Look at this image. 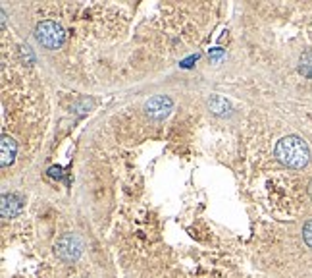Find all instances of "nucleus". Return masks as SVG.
I'll use <instances>...</instances> for the list:
<instances>
[{
    "label": "nucleus",
    "instance_id": "8",
    "mask_svg": "<svg viewBox=\"0 0 312 278\" xmlns=\"http://www.w3.org/2000/svg\"><path fill=\"white\" fill-rule=\"evenodd\" d=\"M299 72L306 77H312V51L304 52L303 58H301V64H299Z\"/></svg>",
    "mask_w": 312,
    "mask_h": 278
},
{
    "label": "nucleus",
    "instance_id": "3",
    "mask_svg": "<svg viewBox=\"0 0 312 278\" xmlns=\"http://www.w3.org/2000/svg\"><path fill=\"white\" fill-rule=\"evenodd\" d=\"M81 251H83V244L75 234H66V236H62L58 240L56 255L62 261H75V259H79Z\"/></svg>",
    "mask_w": 312,
    "mask_h": 278
},
{
    "label": "nucleus",
    "instance_id": "7",
    "mask_svg": "<svg viewBox=\"0 0 312 278\" xmlns=\"http://www.w3.org/2000/svg\"><path fill=\"white\" fill-rule=\"evenodd\" d=\"M208 106L212 110L214 114H218V116H224V114H228L231 110L230 102L224 99L222 95H212L210 99H208Z\"/></svg>",
    "mask_w": 312,
    "mask_h": 278
},
{
    "label": "nucleus",
    "instance_id": "10",
    "mask_svg": "<svg viewBox=\"0 0 312 278\" xmlns=\"http://www.w3.org/2000/svg\"><path fill=\"white\" fill-rule=\"evenodd\" d=\"M50 176L62 178V170H60V168H50Z\"/></svg>",
    "mask_w": 312,
    "mask_h": 278
},
{
    "label": "nucleus",
    "instance_id": "11",
    "mask_svg": "<svg viewBox=\"0 0 312 278\" xmlns=\"http://www.w3.org/2000/svg\"><path fill=\"white\" fill-rule=\"evenodd\" d=\"M0 14H2V27L6 26V12H4V10H2V12H0Z\"/></svg>",
    "mask_w": 312,
    "mask_h": 278
},
{
    "label": "nucleus",
    "instance_id": "4",
    "mask_svg": "<svg viewBox=\"0 0 312 278\" xmlns=\"http://www.w3.org/2000/svg\"><path fill=\"white\" fill-rule=\"evenodd\" d=\"M173 102L170 97H166V95H156L152 99H148L147 104H145V112H147L150 118L154 120H164L168 114H170V110H172Z\"/></svg>",
    "mask_w": 312,
    "mask_h": 278
},
{
    "label": "nucleus",
    "instance_id": "5",
    "mask_svg": "<svg viewBox=\"0 0 312 278\" xmlns=\"http://www.w3.org/2000/svg\"><path fill=\"white\" fill-rule=\"evenodd\" d=\"M24 209V201L16 194H4L2 195V217L4 219H14Z\"/></svg>",
    "mask_w": 312,
    "mask_h": 278
},
{
    "label": "nucleus",
    "instance_id": "9",
    "mask_svg": "<svg viewBox=\"0 0 312 278\" xmlns=\"http://www.w3.org/2000/svg\"><path fill=\"white\" fill-rule=\"evenodd\" d=\"M303 240H304V244L308 245V247H312V220H308V222L304 224V228H303Z\"/></svg>",
    "mask_w": 312,
    "mask_h": 278
},
{
    "label": "nucleus",
    "instance_id": "1",
    "mask_svg": "<svg viewBox=\"0 0 312 278\" xmlns=\"http://www.w3.org/2000/svg\"><path fill=\"white\" fill-rule=\"evenodd\" d=\"M276 159L289 168H303L310 160V151L299 135H285L276 145Z\"/></svg>",
    "mask_w": 312,
    "mask_h": 278
},
{
    "label": "nucleus",
    "instance_id": "6",
    "mask_svg": "<svg viewBox=\"0 0 312 278\" xmlns=\"http://www.w3.org/2000/svg\"><path fill=\"white\" fill-rule=\"evenodd\" d=\"M0 147H2V151H0V155H2V168H8L10 164L16 160V151H17V145L16 141L12 139V137H8V135H2V141H0Z\"/></svg>",
    "mask_w": 312,
    "mask_h": 278
},
{
    "label": "nucleus",
    "instance_id": "2",
    "mask_svg": "<svg viewBox=\"0 0 312 278\" xmlns=\"http://www.w3.org/2000/svg\"><path fill=\"white\" fill-rule=\"evenodd\" d=\"M35 33H37V39L41 42L42 47H47V49H60L64 41H66V31H64V27L56 24V22H41L37 29H35Z\"/></svg>",
    "mask_w": 312,
    "mask_h": 278
}]
</instances>
